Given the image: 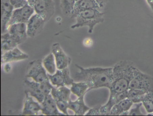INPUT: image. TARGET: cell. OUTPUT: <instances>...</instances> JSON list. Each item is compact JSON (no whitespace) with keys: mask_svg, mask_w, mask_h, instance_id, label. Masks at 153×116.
<instances>
[{"mask_svg":"<svg viewBox=\"0 0 153 116\" xmlns=\"http://www.w3.org/2000/svg\"><path fill=\"white\" fill-rule=\"evenodd\" d=\"M79 70L74 76L76 82L83 81L89 86V91L101 88L109 89L113 80V67H94L85 68L79 65Z\"/></svg>","mask_w":153,"mask_h":116,"instance_id":"obj_2","label":"cell"},{"mask_svg":"<svg viewBox=\"0 0 153 116\" xmlns=\"http://www.w3.org/2000/svg\"><path fill=\"white\" fill-rule=\"evenodd\" d=\"M7 32L14 37L19 44H22L26 39L27 36V24L20 23L11 25L8 28Z\"/></svg>","mask_w":153,"mask_h":116,"instance_id":"obj_17","label":"cell"},{"mask_svg":"<svg viewBox=\"0 0 153 116\" xmlns=\"http://www.w3.org/2000/svg\"><path fill=\"white\" fill-rule=\"evenodd\" d=\"M26 97L21 116H36L42 111V104L33 99V97L25 91Z\"/></svg>","mask_w":153,"mask_h":116,"instance_id":"obj_13","label":"cell"},{"mask_svg":"<svg viewBox=\"0 0 153 116\" xmlns=\"http://www.w3.org/2000/svg\"><path fill=\"white\" fill-rule=\"evenodd\" d=\"M133 103V102L128 98L124 99L113 106L109 115L122 116L123 113L129 110Z\"/></svg>","mask_w":153,"mask_h":116,"instance_id":"obj_20","label":"cell"},{"mask_svg":"<svg viewBox=\"0 0 153 116\" xmlns=\"http://www.w3.org/2000/svg\"><path fill=\"white\" fill-rule=\"evenodd\" d=\"M29 58L28 55L22 52L18 47L1 54V64L26 60Z\"/></svg>","mask_w":153,"mask_h":116,"instance_id":"obj_16","label":"cell"},{"mask_svg":"<svg viewBox=\"0 0 153 116\" xmlns=\"http://www.w3.org/2000/svg\"><path fill=\"white\" fill-rule=\"evenodd\" d=\"M42 64L48 73L53 75L57 71L56 61L52 53H50L44 58L42 60Z\"/></svg>","mask_w":153,"mask_h":116,"instance_id":"obj_23","label":"cell"},{"mask_svg":"<svg viewBox=\"0 0 153 116\" xmlns=\"http://www.w3.org/2000/svg\"><path fill=\"white\" fill-rule=\"evenodd\" d=\"M101 106H97L94 108H90L88 111L87 113H86L87 116H100L101 115V111H100V108Z\"/></svg>","mask_w":153,"mask_h":116,"instance_id":"obj_29","label":"cell"},{"mask_svg":"<svg viewBox=\"0 0 153 116\" xmlns=\"http://www.w3.org/2000/svg\"><path fill=\"white\" fill-rule=\"evenodd\" d=\"M45 23L46 21L41 16L34 14L27 23V36L33 38L39 34L43 29Z\"/></svg>","mask_w":153,"mask_h":116,"instance_id":"obj_12","label":"cell"},{"mask_svg":"<svg viewBox=\"0 0 153 116\" xmlns=\"http://www.w3.org/2000/svg\"><path fill=\"white\" fill-rule=\"evenodd\" d=\"M71 90L73 94L78 97L85 96V94L89 91V86L85 82H74L71 85Z\"/></svg>","mask_w":153,"mask_h":116,"instance_id":"obj_22","label":"cell"},{"mask_svg":"<svg viewBox=\"0 0 153 116\" xmlns=\"http://www.w3.org/2000/svg\"><path fill=\"white\" fill-rule=\"evenodd\" d=\"M129 89L142 90L146 92H153V77L141 72L136 67L130 83Z\"/></svg>","mask_w":153,"mask_h":116,"instance_id":"obj_5","label":"cell"},{"mask_svg":"<svg viewBox=\"0 0 153 116\" xmlns=\"http://www.w3.org/2000/svg\"><path fill=\"white\" fill-rule=\"evenodd\" d=\"M142 102L134 103L128 111V116H143L144 114L141 111Z\"/></svg>","mask_w":153,"mask_h":116,"instance_id":"obj_27","label":"cell"},{"mask_svg":"<svg viewBox=\"0 0 153 116\" xmlns=\"http://www.w3.org/2000/svg\"><path fill=\"white\" fill-rule=\"evenodd\" d=\"M100 10V6L95 0H79L76 2L74 10L71 18H75L79 13L89 9Z\"/></svg>","mask_w":153,"mask_h":116,"instance_id":"obj_18","label":"cell"},{"mask_svg":"<svg viewBox=\"0 0 153 116\" xmlns=\"http://www.w3.org/2000/svg\"><path fill=\"white\" fill-rule=\"evenodd\" d=\"M42 113L46 116H63L64 113L59 112L55 100L51 93L45 96L42 103Z\"/></svg>","mask_w":153,"mask_h":116,"instance_id":"obj_15","label":"cell"},{"mask_svg":"<svg viewBox=\"0 0 153 116\" xmlns=\"http://www.w3.org/2000/svg\"><path fill=\"white\" fill-rule=\"evenodd\" d=\"M46 72L42 60H35L28 64L26 77L40 83L50 81Z\"/></svg>","mask_w":153,"mask_h":116,"instance_id":"obj_7","label":"cell"},{"mask_svg":"<svg viewBox=\"0 0 153 116\" xmlns=\"http://www.w3.org/2000/svg\"><path fill=\"white\" fill-rule=\"evenodd\" d=\"M14 9L20 8L28 4L27 0H10Z\"/></svg>","mask_w":153,"mask_h":116,"instance_id":"obj_28","label":"cell"},{"mask_svg":"<svg viewBox=\"0 0 153 116\" xmlns=\"http://www.w3.org/2000/svg\"><path fill=\"white\" fill-rule=\"evenodd\" d=\"M68 109L74 111L76 116L85 115L90 108L87 106L84 101V96L78 97L76 101L71 100L69 103Z\"/></svg>","mask_w":153,"mask_h":116,"instance_id":"obj_19","label":"cell"},{"mask_svg":"<svg viewBox=\"0 0 153 116\" xmlns=\"http://www.w3.org/2000/svg\"><path fill=\"white\" fill-rule=\"evenodd\" d=\"M51 52L55 57L57 69L62 70L68 68L71 63V58L63 51L59 43H54L52 45Z\"/></svg>","mask_w":153,"mask_h":116,"instance_id":"obj_11","label":"cell"},{"mask_svg":"<svg viewBox=\"0 0 153 116\" xmlns=\"http://www.w3.org/2000/svg\"><path fill=\"white\" fill-rule=\"evenodd\" d=\"M14 9L10 0H1V34L7 32L8 24Z\"/></svg>","mask_w":153,"mask_h":116,"instance_id":"obj_14","label":"cell"},{"mask_svg":"<svg viewBox=\"0 0 153 116\" xmlns=\"http://www.w3.org/2000/svg\"><path fill=\"white\" fill-rule=\"evenodd\" d=\"M95 1L98 3L100 8H102L107 4L108 0H95Z\"/></svg>","mask_w":153,"mask_h":116,"instance_id":"obj_30","label":"cell"},{"mask_svg":"<svg viewBox=\"0 0 153 116\" xmlns=\"http://www.w3.org/2000/svg\"><path fill=\"white\" fill-rule=\"evenodd\" d=\"M24 84L25 88V91L27 92L41 103L43 102L46 95L51 93L53 87L50 81L40 83L27 79L24 81Z\"/></svg>","mask_w":153,"mask_h":116,"instance_id":"obj_4","label":"cell"},{"mask_svg":"<svg viewBox=\"0 0 153 116\" xmlns=\"http://www.w3.org/2000/svg\"><path fill=\"white\" fill-rule=\"evenodd\" d=\"M34 13L33 8L29 6L28 4L23 8L14 9L9 23L8 28L11 25L16 23H25L27 24Z\"/></svg>","mask_w":153,"mask_h":116,"instance_id":"obj_10","label":"cell"},{"mask_svg":"<svg viewBox=\"0 0 153 116\" xmlns=\"http://www.w3.org/2000/svg\"><path fill=\"white\" fill-rule=\"evenodd\" d=\"M104 13L97 9H89L79 13L76 16V24L71 26L72 29L87 26L88 32L92 34L95 26L104 21Z\"/></svg>","mask_w":153,"mask_h":116,"instance_id":"obj_3","label":"cell"},{"mask_svg":"<svg viewBox=\"0 0 153 116\" xmlns=\"http://www.w3.org/2000/svg\"><path fill=\"white\" fill-rule=\"evenodd\" d=\"M76 2V0H60L61 9L64 16L71 17Z\"/></svg>","mask_w":153,"mask_h":116,"instance_id":"obj_25","label":"cell"},{"mask_svg":"<svg viewBox=\"0 0 153 116\" xmlns=\"http://www.w3.org/2000/svg\"><path fill=\"white\" fill-rule=\"evenodd\" d=\"M141 102L148 113L147 115L153 113V92H147Z\"/></svg>","mask_w":153,"mask_h":116,"instance_id":"obj_26","label":"cell"},{"mask_svg":"<svg viewBox=\"0 0 153 116\" xmlns=\"http://www.w3.org/2000/svg\"><path fill=\"white\" fill-rule=\"evenodd\" d=\"M71 92L70 89L66 86L57 88L53 87L52 89L51 94L56 102L60 111L65 115H69L68 109L69 103L71 100L70 98Z\"/></svg>","mask_w":153,"mask_h":116,"instance_id":"obj_6","label":"cell"},{"mask_svg":"<svg viewBox=\"0 0 153 116\" xmlns=\"http://www.w3.org/2000/svg\"><path fill=\"white\" fill-rule=\"evenodd\" d=\"M27 3L29 6L33 8L37 0H27Z\"/></svg>","mask_w":153,"mask_h":116,"instance_id":"obj_31","label":"cell"},{"mask_svg":"<svg viewBox=\"0 0 153 116\" xmlns=\"http://www.w3.org/2000/svg\"><path fill=\"white\" fill-rule=\"evenodd\" d=\"M19 44H20L19 42L8 32L1 34V54L17 47L18 45Z\"/></svg>","mask_w":153,"mask_h":116,"instance_id":"obj_21","label":"cell"},{"mask_svg":"<svg viewBox=\"0 0 153 116\" xmlns=\"http://www.w3.org/2000/svg\"><path fill=\"white\" fill-rule=\"evenodd\" d=\"M146 93L138 89H129L127 92V98L131 100L133 103L141 102Z\"/></svg>","mask_w":153,"mask_h":116,"instance_id":"obj_24","label":"cell"},{"mask_svg":"<svg viewBox=\"0 0 153 116\" xmlns=\"http://www.w3.org/2000/svg\"><path fill=\"white\" fill-rule=\"evenodd\" d=\"M33 8L35 13L47 22L55 13V3L53 0H37Z\"/></svg>","mask_w":153,"mask_h":116,"instance_id":"obj_8","label":"cell"},{"mask_svg":"<svg viewBox=\"0 0 153 116\" xmlns=\"http://www.w3.org/2000/svg\"><path fill=\"white\" fill-rule=\"evenodd\" d=\"M47 75L51 84L57 88L71 85L74 82V79L71 77L68 68L62 70L58 69L54 74L47 73Z\"/></svg>","mask_w":153,"mask_h":116,"instance_id":"obj_9","label":"cell"},{"mask_svg":"<svg viewBox=\"0 0 153 116\" xmlns=\"http://www.w3.org/2000/svg\"><path fill=\"white\" fill-rule=\"evenodd\" d=\"M76 2L78 1H79V0H76Z\"/></svg>","mask_w":153,"mask_h":116,"instance_id":"obj_33","label":"cell"},{"mask_svg":"<svg viewBox=\"0 0 153 116\" xmlns=\"http://www.w3.org/2000/svg\"><path fill=\"white\" fill-rule=\"evenodd\" d=\"M153 12V0H146Z\"/></svg>","mask_w":153,"mask_h":116,"instance_id":"obj_32","label":"cell"},{"mask_svg":"<svg viewBox=\"0 0 153 116\" xmlns=\"http://www.w3.org/2000/svg\"><path fill=\"white\" fill-rule=\"evenodd\" d=\"M136 66L126 60L119 61L113 66V80L109 88L108 101L100 108L101 114L109 115L114 105L127 98V92Z\"/></svg>","mask_w":153,"mask_h":116,"instance_id":"obj_1","label":"cell"}]
</instances>
